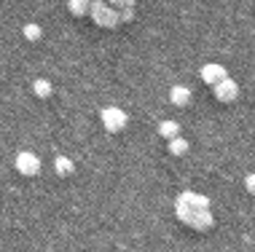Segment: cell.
Segmentation results:
<instances>
[{"instance_id":"cell-1","label":"cell","mask_w":255,"mask_h":252,"mask_svg":"<svg viewBox=\"0 0 255 252\" xmlns=\"http://www.w3.org/2000/svg\"><path fill=\"white\" fill-rule=\"evenodd\" d=\"M177 217L194 231H210L215 226V217H212L210 209H188V207H183V204H177Z\"/></svg>"},{"instance_id":"cell-2","label":"cell","mask_w":255,"mask_h":252,"mask_svg":"<svg viewBox=\"0 0 255 252\" xmlns=\"http://www.w3.org/2000/svg\"><path fill=\"white\" fill-rule=\"evenodd\" d=\"M92 16L100 27H116L121 22L119 11H116L113 5H108V3H92Z\"/></svg>"},{"instance_id":"cell-3","label":"cell","mask_w":255,"mask_h":252,"mask_svg":"<svg viewBox=\"0 0 255 252\" xmlns=\"http://www.w3.org/2000/svg\"><path fill=\"white\" fill-rule=\"evenodd\" d=\"M127 124H129V115L124 110H119V107H105V110H102V126H105L110 134L121 132Z\"/></svg>"},{"instance_id":"cell-4","label":"cell","mask_w":255,"mask_h":252,"mask_svg":"<svg viewBox=\"0 0 255 252\" xmlns=\"http://www.w3.org/2000/svg\"><path fill=\"white\" fill-rule=\"evenodd\" d=\"M13 167H16V172L19 174H24V177H35L40 172V159L35 153H19L16 156V161H13Z\"/></svg>"},{"instance_id":"cell-5","label":"cell","mask_w":255,"mask_h":252,"mask_svg":"<svg viewBox=\"0 0 255 252\" xmlns=\"http://www.w3.org/2000/svg\"><path fill=\"white\" fill-rule=\"evenodd\" d=\"M202 81L207 86H220L223 81H229V76H226V67L223 65H204L202 67Z\"/></svg>"},{"instance_id":"cell-6","label":"cell","mask_w":255,"mask_h":252,"mask_svg":"<svg viewBox=\"0 0 255 252\" xmlns=\"http://www.w3.org/2000/svg\"><path fill=\"white\" fill-rule=\"evenodd\" d=\"M215 97L220 99V102H234L239 97V86L234 84V81L229 78V81H223L220 86H215Z\"/></svg>"},{"instance_id":"cell-7","label":"cell","mask_w":255,"mask_h":252,"mask_svg":"<svg viewBox=\"0 0 255 252\" xmlns=\"http://www.w3.org/2000/svg\"><path fill=\"white\" fill-rule=\"evenodd\" d=\"M177 204H183V207H188V209H210V201L199 193H180Z\"/></svg>"},{"instance_id":"cell-8","label":"cell","mask_w":255,"mask_h":252,"mask_svg":"<svg viewBox=\"0 0 255 252\" xmlns=\"http://www.w3.org/2000/svg\"><path fill=\"white\" fill-rule=\"evenodd\" d=\"M191 88H185V86H175L169 91V102L172 105H177V107H185V105H191Z\"/></svg>"},{"instance_id":"cell-9","label":"cell","mask_w":255,"mask_h":252,"mask_svg":"<svg viewBox=\"0 0 255 252\" xmlns=\"http://www.w3.org/2000/svg\"><path fill=\"white\" fill-rule=\"evenodd\" d=\"M158 134L169 142L177 140L180 137V124H175V121H161V124H158Z\"/></svg>"},{"instance_id":"cell-10","label":"cell","mask_w":255,"mask_h":252,"mask_svg":"<svg viewBox=\"0 0 255 252\" xmlns=\"http://www.w3.org/2000/svg\"><path fill=\"white\" fill-rule=\"evenodd\" d=\"M73 161L70 159H65V156H57V161H54V172H57L59 177H67V174H73Z\"/></svg>"},{"instance_id":"cell-11","label":"cell","mask_w":255,"mask_h":252,"mask_svg":"<svg viewBox=\"0 0 255 252\" xmlns=\"http://www.w3.org/2000/svg\"><path fill=\"white\" fill-rule=\"evenodd\" d=\"M167 148H169V153H172V156H185V153H188V142H185L183 137H177V140L167 142Z\"/></svg>"},{"instance_id":"cell-12","label":"cell","mask_w":255,"mask_h":252,"mask_svg":"<svg viewBox=\"0 0 255 252\" xmlns=\"http://www.w3.org/2000/svg\"><path fill=\"white\" fill-rule=\"evenodd\" d=\"M32 91H35L40 99H46V97H51V84L49 81H35V84H32Z\"/></svg>"},{"instance_id":"cell-13","label":"cell","mask_w":255,"mask_h":252,"mask_svg":"<svg viewBox=\"0 0 255 252\" xmlns=\"http://www.w3.org/2000/svg\"><path fill=\"white\" fill-rule=\"evenodd\" d=\"M70 11L75 13V16H84L86 11H92V3H78V0H73V3H70Z\"/></svg>"},{"instance_id":"cell-14","label":"cell","mask_w":255,"mask_h":252,"mask_svg":"<svg viewBox=\"0 0 255 252\" xmlns=\"http://www.w3.org/2000/svg\"><path fill=\"white\" fill-rule=\"evenodd\" d=\"M40 35H43V30H40L38 24H27V27H24V38H27V40H38Z\"/></svg>"},{"instance_id":"cell-15","label":"cell","mask_w":255,"mask_h":252,"mask_svg":"<svg viewBox=\"0 0 255 252\" xmlns=\"http://www.w3.org/2000/svg\"><path fill=\"white\" fill-rule=\"evenodd\" d=\"M245 188H247V193H253V196H255V174H247Z\"/></svg>"}]
</instances>
